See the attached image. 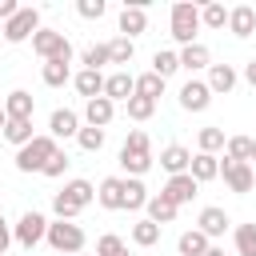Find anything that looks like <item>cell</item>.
Listing matches in <instances>:
<instances>
[{"instance_id":"1","label":"cell","mask_w":256,"mask_h":256,"mask_svg":"<svg viewBox=\"0 0 256 256\" xmlns=\"http://www.w3.org/2000/svg\"><path fill=\"white\" fill-rule=\"evenodd\" d=\"M120 168L128 172V176H144L148 168H152V140H148V132H128V140H124V148H120Z\"/></svg>"},{"instance_id":"2","label":"cell","mask_w":256,"mask_h":256,"mask_svg":"<svg viewBox=\"0 0 256 256\" xmlns=\"http://www.w3.org/2000/svg\"><path fill=\"white\" fill-rule=\"evenodd\" d=\"M168 28H172V40H176L180 48L196 44V32L204 28V24H200V8H196L192 0H176V4H172V16H168Z\"/></svg>"},{"instance_id":"3","label":"cell","mask_w":256,"mask_h":256,"mask_svg":"<svg viewBox=\"0 0 256 256\" xmlns=\"http://www.w3.org/2000/svg\"><path fill=\"white\" fill-rule=\"evenodd\" d=\"M44 240H48V248L60 252V256H80V252H84V228L72 224V220H52Z\"/></svg>"},{"instance_id":"4","label":"cell","mask_w":256,"mask_h":256,"mask_svg":"<svg viewBox=\"0 0 256 256\" xmlns=\"http://www.w3.org/2000/svg\"><path fill=\"white\" fill-rule=\"evenodd\" d=\"M32 52L40 60H64V64H72V40L64 32H56V28H40L32 36Z\"/></svg>"},{"instance_id":"5","label":"cell","mask_w":256,"mask_h":256,"mask_svg":"<svg viewBox=\"0 0 256 256\" xmlns=\"http://www.w3.org/2000/svg\"><path fill=\"white\" fill-rule=\"evenodd\" d=\"M56 148H60V144H56L52 136H36L32 144L16 148V172H44V164L52 160Z\"/></svg>"},{"instance_id":"6","label":"cell","mask_w":256,"mask_h":256,"mask_svg":"<svg viewBox=\"0 0 256 256\" xmlns=\"http://www.w3.org/2000/svg\"><path fill=\"white\" fill-rule=\"evenodd\" d=\"M12 236H16L20 248H36V244L48 236V220H44L40 212H24V216L12 224Z\"/></svg>"},{"instance_id":"7","label":"cell","mask_w":256,"mask_h":256,"mask_svg":"<svg viewBox=\"0 0 256 256\" xmlns=\"http://www.w3.org/2000/svg\"><path fill=\"white\" fill-rule=\"evenodd\" d=\"M40 32V12L36 8H20L8 24H4V40L8 44H24L28 36H36Z\"/></svg>"},{"instance_id":"8","label":"cell","mask_w":256,"mask_h":256,"mask_svg":"<svg viewBox=\"0 0 256 256\" xmlns=\"http://www.w3.org/2000/svg\"><path fill=\"white\" fill-rule=\"evenodd\" d=\"M220 176H224V184L232 188V192H252V184H256V172H252V164H240V160H228V156H220Z\"/></svg>"},{"instance_id":"9","label":"cell","mask_w":256,"mask_h":256,"mask_svg":"<svg viewBox=\"0 0 256 256\" xmlns=\"http://www.w3.org/2000/svg\"><path fill=\"white\" fill-rule=\"evenodd\" d=\"M212 104V88H208V80H184L180 84V108L184 112H204Z\"/></svg>"},{"instance_id":"10","label":"cell","mask_w":256,"mask_h":256,"mask_svg":"<svg viewBox=\"0 0 256 256\" xmlns=\"http://www.w3.org/2000/svg\"><path fill=\"white\" fill-rule=\"evenodd\" d=\"M228 32L240 36V40L256 36V8H252V4H236V8H228Z\"/></svg>"},{"instance_id":"11","label":"cell","mask_w":256,"mask_h":256,"mask_svg":"<svg viewBox=\"0 0 256 256\" xmlns=\"http://www.w3.org/2000/svg\"><path fill=\"white\" fill-rule=\"evenodd\" d=\"M48 136L52 140H68V136H80V116L72 108H56L48 116Z\"/></svg>"},{"instance_id":"12","label":"cell","mask_w":256,"mask_h":256,"mask_svg":"<svg viewBox=\"0 0 256 256\" xmlns=\"http://www.w3.org/2000/svg\"><path fill=\"white\" fill-rule=\"evenodd\" d=\"M96 204L108 212H120L124 208V176H104L96 188Z\"/></svg>"},{"instance_id":"13","label":"cell","mask_w":256,"mask_h":256,"mask_svg":"<svg viewBox=\"0 0 256 256\" xmlns=\"http://www.w3.org/2000/svg\"><path fill=\"white\" fill-rule=\"evenodd\" d=\"M104 96L116 104V100H132L136 96V76L132 72H112V76H104Z\"/></svg>"},{"instance_id":"14","label":"cell","mask_w":256,"mask_h":256,"mask_svg":"<svg viewBox=\"0 0 256 256\" xmlns=\"http://www.w3.org/2000/svg\"><path fill=\"white\" fill-rule=\"evenodd\" d=\"M200 192V184L188 176V172H180V176H168V184H164V196L180 208V204H192V196Z\"/></svg>"},{"instance_id":"15","label":"cell","mask_w":256,"mask_h":256,"mask_svg":"<svg viewBox=\"0 0 256 256\" xmlns=\"http://www.w3.org/2000/svg\"><path fill=\"white\" fill-rule=\"evenodd\" d=\"M140 32H148V12H144L140 4H124V8H120V36L136 40Z\"/></svg>"},{"instance_id":"16","label":"cell","mask_w":256,"mask_h":256,"mask_svg":"<svg viewBox=\"0 0 256 256\" xmlns=\"http://www.w3.org/2000/svg\"><path fill=\"white\" fill-rule=\"evenodd\" d=\"M228 224H232V220H228V212H224V208H216V204H208V208L200 212V220H196V228H200L208 240L224 236V232H228Z\"/></svg>"},{"instance_id":"17","label":"cell","mask_w":256,"mask_h":256,"mask_svg":"<svg viewBox=\"0 0 256 256\" xmlns=\"http://www.w3.org/2000/svg\"><path fill=\"white\" fill-rule=\"evenodd\" d=\"M4 112H8V120H32V112H36L32 92H24V88L8 92V96H4Z\"/></svg>"},{"instance_id":"18","label":"cell","mask_w":256,"mask_h":256,"mask_svg":"<svg viewBox=\"0 0 256 256\" xmlns=\"http://www.w3.org/2000/svg\"><path fill=\"white\" fill-rule=\"evenodd\" d=\"M112 116H116V104H112L108 96L84 100V120H88L92 128H108V124H112Z\"/></svg>"},{"instance_id":"19","label":"cell","mask_w":256,"mask_h":256,"mask_svg":"<svg viewBox=\"0 0 256 256\" xmlns=\"http://www.w3.org/2000/svg\"><path fill=\"white\" fill-rule=\"evenodd\" d=\"M188 164H192V152H188L184 144H168V148H160V168H164L168 176L188 172Z\"/></svg>"},{"instance_id":"20","label":"cell","mask_w":256,"mask_h":256,"mask_svg":"<svg viewBox=\"0 0 256 256\" xmlns=\"http://www.w3.org/2000/svg\"><path fill=\"white\" fill-rule=\"evenodd\" d=\"M188 176H192L196 184L216 180V176H220V156H212V152H196V156H192V164H188Z\"/></svg>"},{"instance_id":"21","label":"cell","mask_w":256,"mask_h":256,"mask_svg":"<svg viewBox=\"0 0 256 256\" xmlns=\"http://www.w3.org/2000/svg\"><path fill=\"white\" fill-rule=\"evenodd\" d=\"M180 68H188V72H204V68H212V52L196 40V44L180 48Z\"/></svg>"},{"instance_id":"22","label":"cell","mask_w":256,"mask_h":256,"mask_svg":"<svg viewBox=\"0 0 256 256\" xmlns=\"http://www.w3.org/2000/svg\"><path fill=\"white\" fill-rule=\"evenodd\" d=\"M236 80H240V76H236L232 64H212V68H208V88H212V96H216V92L228 96V92L236 88Z\"/></svg>"},{"instance_id":"23","label":"cell","mask_w":256,"mask_h":256,"mask_svg":"<svg viewBox=\"0 0 256 256\" xmlns=\"http://www.w3.org/2000/svg\"><path fill=\"white\" fill-rule=\"evenodd\" d=\"M72 84H76V92H80L84 100L104 96V76H100V72H92V68H80V72L72 76Z\"/></svg>"},{"instance_id":"24","label":"cell","mask_w":256,"mask_h":256,"mask_svg":"<svg viewBox=\"0 0 256 256\" xmlns=\"http://www.w3.org/2000/svg\"><path fill=\"white\" fill-rule=\"evenodd\" d=\"M148 188H144V180H136V176H124V208L128 212H140V208H148Z\"/></svg>"},{"instance_id":"25","label":"cell","mask_w":256,"mask_h":256,"mask_svg":"<svg viewBox=\"0 0 256 256\" xmlns=\"http://www.w3.org/2000/svg\"><path fill=\"white\" fill-rule=\"evenodd\" d=\"M176 212H180V208H176L164 192H156V196L148 200V220H152V224H160V228H164V224H172V220H176Z\"/></svg>"},{"instance_id":"26","label":"cell","mask_w":256,"mask_h":256,"mask_svg":"<svg viewBox=\"0 0 256 256\" xmlns=\"http://www.w3.org/2000/svg\"><path fill=\"white\" fill-rule=\"evenodd\" d=\"M40 80H44L48 88H64V84L72 80V68H68L64 60H44V68H40Z\"/></svg>"},{"instance_id":"27","label":"cell","mask_w":256,"mask_h":256,"mask_svg":"<svg viewBox=\"0 0 256 256\" xmlns=\"http://www.w3.org/2000/svg\"><path fill=\"white\" fill-rule=\"evenodd\" d=\"M60 192H64L72 204H80V208H88V204L96 200V184H92V180H68Z\"/></svg>"},{"instance_id":"28","label":"cell","mask_w":256,"mask_h":256,"mask_svg":"<svg viewBox=\"0 0 256 256\" xmlns=\"http://www.w3.org/2000/svg\"><path fill=\"white\" fill-rule=\"evenodd\" d=\"M176 248H180V256H204V252L212 248V240H208L200 228H188V232L180 236V244H176Z\"/></svg>"},{"instance_id":"29","label":"cell","mask_w":256,"mask_h":256,"mask_svg":"<svg viewBox=\"0 0 256 256\" xmlns=\"http://www.w3.org/2000/svg\"><path fill=\"white\" fill-rule=\"evenodd\" d=\"M152 72H156L160 80L176 76V72H180V52H168V48H160V52L152 56Z\"/></svg>"},{"instance_id":"30","label":"cell","mask_w":256,"mask_h":256,"mask_svg":"<svg viewBox=\"0 0 256 256\" xmlns=\"http://www.w3.org/2000/svg\"><path fill=\"white\" fill-rule=\"evenodd\" d=\"M4 140H8V144H16V148L32 144V140H36V132H32V120H8V128H4Z\"/></svg>"},{"instance_id":"31","label":"cell","mask_w":256,"mask_h":256,"mask_svg":"<svg viewBox=\"0 0 256 256\" xmlns=\"http://www.w3.org/2000/svg\"><path fill=\"white\" fill-rule=\"evenodd\" d=\"M200 24H204V28H212V32L228 28V8H224V4H216V0H212V4H204V8H200Z\"/></svg>"},{"instance_id":"32","label":"cell","mask_w":256,"mask_h":256,"mask_svg":"<svg viewBox=\"0 0 256 256\" xmlns=\"http://www.w3.org/2000/svg\"><path fill=\"white\" fill-rule=\"evenodd\" d=\"M196 144H200V152H220L224 144H228V136H224V128H216V124H208V128H200V136H196Z\"/></svg>"},{"instance_id":"33","label":"cell","mask_w":256,"mask_h":256,"mask_svg":"<svg viewBox=\"0 0 256 256\" xmlns=\"http://www.w3.org/2000/svg\"><path fill=\"white\" fill-rule=\"evenodd\" d=\"M252 136H228V144H224V156L228 160H240V164H248L252 160Z\"/></svg>"},{"instance_id":"34","label":"cell","mask_w":256,"mask_h":256,"mask_svg":"<svg viewBox=\"0 0 256 256\" xmlns=\"http://www.w3.org/2000/svg\"><path fill=\"white\" fill-rule=\"evenodd\" d=\"M156 240H160V224H152L148 216L132 224V244H140V248H152Z\"/></svg>"},{"instance_id":"35","label":"cell","mask_w":256,"mask_h":256,"mask_svg":"<svg viewBox=\"0 0 256 256\" xmlns=\"http://www.w3.org/2000/svg\"><path fill=\"white\" fill-rule=\"evenodd\" d=\"M108 56H112V64H132L136 44H132L128 36H116V40H108Z\"/></svg>"},{"instance_id":"36","label":"cell","mask_w":256,"mask_h":256,"mask_svg":"<svg viewBox=\"0 0 256 256\" xmlns=\"http://www.w3.org/2000/svg\"><path fill=\"white\" fill-rule=\"evenodd\" d=\"M164 84H168V80H160L156 72H144V76H136V96L156 100V96H164Z\"/></svg>"},{"instance_id":"37","label":"cell","mask_w":256,"mask_h":256,"mask_svg":"<svg viewBox=\"0 0 256 256\" xmlns=\"http://www.w3.org/2000/svg\"><path fill=\"white\" fill-rule=\"evenodd\" d=\"M80 64H84V68H92V72H100L104 64H112V56H108V44H92V48H84Z\"/></svg>"},{"instance_id":"38","label":"cell","mask_w":256,"mask_h":256,"mask_svg":"<svg viewBox=\"0 0 256 256\" xmlns=\"http://www.w3.org/2000/svg\"><path fill=\"white\" fill-rule=\"evenodd\" d=\"M236 252L256 256V224H236Z\"/></svg>"},{"instance_id":"39","label":"cell","mask_w":256,"mask_h":256,"mask_svg":"<svg viewBox=\"0 0 256 256\" xmlns=\"http://www.w3.org/2000/svg\"><path fill=\"white\" fill-rule=\"evenodd\" d=\"M124 108H128V120H152V112H156V100H148V96H132Z\"/></svg>"},{"instance_id":"40","label":"cell","mask_w":256,"mask_h":256,"mask_svg":"<svg viewBox=\"0 0 256 256\" xmlns=\"http://www.w3.org/2000/svg\"><path fill=\"white\" fill-rule=\"evenodd\" d=\"M76 144H80L84 152H100V148H104V128H92V124H88V128H80Z\"/></svg>"},{"instance_id":"41","label":"cell","mask_w":256,"mask_h":256,"mask_svg":"<svg viewBox=\"0 0 256 256\" xmlns=\"http://www.w3.org/2000/svg\"><path fill=\"white\" fill-rule=\"evenodd\" d=\"M52 212H56V220H76L84 208H80V204H72L64 192H56V196H52Z\"/></svg>"},{"instance_id":"42","label":"cell","mask_w":256,"mask_h":256,"mask_svg":"<svg viewBox=\"0 0 256 256\" xmlns=\"http://www.w3.org/2000/svg\"><path fill=\"white\" fill-rule=\"evenodd\" d=\"M68 164H72V160H68V152H64V148H56V152H52V160L44 164V176H52V180H56V176H64V172H68Z\"/></svg>"},{"instance_id":"43","label":"cell","mask_w":256,"mask_h":256,"mask_svg":"<svg viewBox=\"0 0 256 256\" xmlns=\"http://www.w3.org/2000/svg\"><path fill=\"white\" fill-rule=\"evenodd\" d=\"M116 252H124V240H120L116 232H104V236L96 240V256H116Z\"/></svg>"},{"instance_id":"44","label":"cell","mask_w":256,"mask_h":256,"mask_svg":"<svg viewBox=\"0 0 256 256\" xmlns=\"http://www.w3.org/2000/svg\"><path fill=\"white\" fill-rule=\"evenodd\" d=\"M76 12H80L84 20H100V16H104V0H80Z\"/></svg>"},{"instance_id":"45","label":"cell","mask_w":256,"mask_h":256,"mask_svg":"<svg viewBox=\"0 0 256 256\" xmlns=\"http://www.w3.org/2000/svg\"><path fill=\"white\" fill-rule=\"evenodd\" d=\"M12 240H16V236H12V224H8V220H4V212H0V256L8 252V244H12Z\"/></svg>"},{"instance_id":"46","label":"cell","mask_w":256,"mask_h":256,"mask_svg":"<svg viewBox=\"0 0 256 256\" xmlns=\"http://www.w3.org/2000/svg\"><path fill=\"white\" fill-rule=\"evenodd\" d=\"M16 12H20V4H16V0H0V24H8Z\"/></svg>"},{"instance_id":"47","label":"cell","mask_w":256,"mask_h":256,"mask_svg":"<svg viewBox=\"0 0 256 256\" xmlns=\"http://www.w3.org/2000/svg\"><path fill=\"white\" fill-rule=\"evenodd\" d=\"M244 80L256 88V60H248V64H244Z\"/></svg>"},{"instance_id":"48","label":"cell","mask_w":256,"mask_h":256,"mask_svg":"<svg viewBox=\"0 0 256 256\" xmlns=\"http://www.w3.org/2000/svg\"><path fill=\"white\" fill-rule=\"evenodd\" d=\"M204 256H224V248H220V244H212V248H208Z\"/></svg>"},{"instance_id":"49","label":"cell","mask_w":256,"mask_h":256,"mask_svg":"<svg viewBox=\"0 0 256 256\" xmlns=\"http://www.w3.org/2000/svg\"><path fill=\"white\" fill-rule=\"evenodd\" d=\"M8 128V112H4V104H0V132Z\"/></svg>"},{"instance_id":"50","label":"cell","mask_w":256,"mask_h":256,"mask_svg":"<svg viewBox=\"0 0 256 256\" xmlns=\"http://www.w3.org/2000/svg\"><path fill=\"white\" fill-rule=\"evenodd\" d=\"M116 256H128V248H124V252H116Z\"/></svg>"},{"instance_id":"51","label":"cell","mask_w":256,"mask_h":256,"mask_svg":"<svg viewBox=\"0 0 256 256\" xmlns=\"http://www.w3.org/2000/svg\"><path fill=\"white\" fill-rule=\"evenodd\" d=\"M252 160H256V144H252Z\"/></svg>"},{"instance_id":"52","label":"cell","mask_w":256,"mask_h":256,"mask_svg":"<svg viewBox=\"0 0 256 256\" xmlns=\"http://www.w3.org/2000/svg\"><path fill=\"white\" fill-rule=\"evenodd\" d=\"M0 36H4V24H0Z\"/></svg>"},{"instance_id":"53","label":"cell","mask_w":256,"mask_h":256,"mask_svg":"<svg viewBox=\"0 0 256 256\" xmlns=\"http://www.w3.org/2000/svg\"><path fill=\"white\" fill-rule=\"evenodd\" d=\"M80 256H84V252H80Z\"/></svg>"}]
</instances>
